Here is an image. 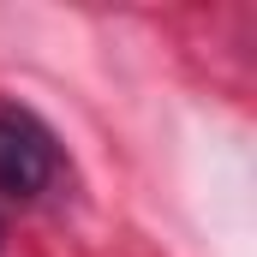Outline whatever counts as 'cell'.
<instances>
[{
	"label": "cell",
	"mask_w": 257,
	"mask_h": 257,
	"mask_svg": "<svg viewBox=\"0 0 257 257\" xmlns=\"http://www.w3.org/2000/svg\"><path fill=\"white\" fill-rule=\"evenodd\" d=\"M54 180V138L18 108H0V192L36 197Z\"/></svg>",
	"instance_id": "1"
},
{
	"label": "cell",
	"mask_w": 257,
	"mask_h": 257,
	"mask_svg": "<svg viewBox=\"0 0 257 257\" xmlns=\"http://www.w3.org/2000/svg\"><path fill=\"white\" fill-rule=\"evenodd\" d=\"M0 239H6V227H0Z\"/></svg>",
	"instance_id": "2"
}]
</instances>
